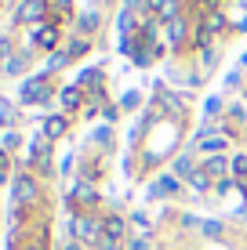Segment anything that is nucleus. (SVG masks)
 Instances as JSON below:
<instances>
[{"label": "nucleus", "instance_id": "nucleus-1", "mask_svg": "<svg viewBox=\"0 0 247 250\" xmlns=\"http://www.w3.org/2000/svg\"><path fill=\"white\" fill-rule=\"evenodd\" d=\"M44 0H25V4L19 7V22H37V19H44Z\"/></svg>", "mask_w": 247, "mask_h": 250}, {"label": "nucleus", "instance_id": "nucleus-2", "mask_svg": "<svg viewBox=\"0 0 247 250\" xmlns=\"http://www.w3.org/2000/svg\"><path fill=\"white\" fill-rule=\"evenodd\" d=\"M73 232H76V236H80V239H95V236H98V225H95V221H91V218H76Z\"/></svg>", "mask_w": 247, "mask_h": 250}, {"label": "nucleus", "instance_id": "nucleus-3", "mask_svg": "<svg viewBox=\"0 0 247 250\" xmlns=\"http://www.w3.org/2000/svg\"><path fill=\"white\" fill-rule=\"evenodd\" d=\"M33 40H37V44H55V40H58V29H55V25H40V29L33 33Z\"/></svg>", "mask_w": 247, "mask_h": 250}, {"label": "nucleus", "instance_id": "nucleus-4", "mask_svg": "<svg viewBox=\"0 0 247 250\" xmlns=\"http://www.w3.org/2000/svg\"><path fill=\"white\" fill-rule=\"evenodd\" d=\"M178 188V182L175 178H160V185H157V196H164V192H175Z\"/></svg>", "mask_w": 247, "mask_h": 250}, {"label": "nucleus", "instance_id": "nucleus-5", "mask_svg": "<svg viewBox=\"0 0 247 250\" xmlns=\"http://www.w3.org/2000/svg\"><path fill=\"white\" fill-rule=\"evenodd\" d=\"M62 102H66V105H76V102H80V91H76V87L62 91Z\"/></svg>", "mask_w": 247, "mask_h": 250}, {"label": "nucleus", "instance_id": "nucleus-6", "mask_svg": "<svg viewBox=\"0 0 247 250\" xmlns=\"http://www.w3.org/2000/svg\"><path fill=\"white\" fill-rule=\"evenodd\" d=\"M233 170H236V174H247V156H236L233 160Z\"/></svg>", "mask_w": 247, "mask_h": 250}, {"label": "nucleus", "instance_id": "nucleus-7", "mask_svg": "<svg viewBox=\"0 0 247 250\" xmlns=\"http://www.w3.org/2000/svg\"><path fill=\"white\" fill-rule=\"evenodd\" d=\"M207 170H211V174H222V170H225V160H211Z\"/></svg>", "mask_w": 247, "mask_h": 250}, {"label": "nucleus", "instance_id": "nucleus-8", "mask_svg": "<svg viewBox=\"0 0 247 250\" xmlns=\"http://www.w3.org/2000/svg\"><path fill=\"white\" fill-rule=\"evenodd\" d=\"M66 58H69V55H51V62H47V69H58V65H66Z\"/></svg>", "mask_w": 247, "mask_h": 250}, {"label": "nucleus", "instance_id": "nucleus-9", "mask_svg": "<svg viewBox=\"0 0 247 250\" xmlns=\"http://www.w3.org/2000/svg\"><path fill=\"white\" fill-rule=\"evenodd\" d=\"M203 232H207V236H218V232H222V225H218V221H207V225H203Z\"/></svg>", "mask_w": 247, "mask_h": 250}, {"label": "nucleus", "instance_id": "nucleus-10", "mask_svg": "<svg viewBox=\"0 0 247 250\" xmlns=\"http://www.w3.org/2000/svg\"><path fill=\"white\" fill-rule=\"evenodd\" d=\"M171 40H175V44L182 40V22H175V25H171Z\"/></svg>", "mask_w": 247, "mask_h": 250}, {"label": "nucleus", "instance_id": "nucleus-11", "mask_svg": "<svg viewBox=\"0 0 247 250\" xmlns=\"http://www.w3.org/2000/svg\"><path fill=\"white\" fill-rule=\"evenodd\" d=\"M244 65H247V55H244Z\"/></svg>", "mask_w": 247, "mask_h": 250}]
</instances>
